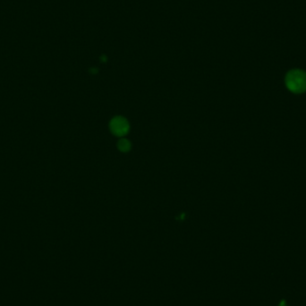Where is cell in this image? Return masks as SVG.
I'll use <instances>...</instances> for the list:
<instances>
[{"mask_svg": "<svg viewBox=\"0 0 306 306\" xmlns=\"http://www.w3.org/2000/svg\"><path fill=\"white\" fill-rule=\"evenodd\" d=\"M287 89L296 94L306 92V73L303 70H291L286 75Z\"/></svg>", "mask_w": 306, "mask_h": 306, "instance_id": "obj_1", "label": "cell"}, {"mask_svg": "<svg viewBox=\"0 0 306 306\" xmlns=\"http://www.w3.org/2000/svg\"><path fill=\"white\" fill-rule=\"evenodd\" d=\"M129 124L124 117H115L110 122V130L115 136L119 137L126 136L129 131Z\"/></svg>", "mask_w": 306, "mask_h": 306, "instance_id": "obj_2", "label": "cell"}, {"mask_svg": "<svg viewBox=\"0 0 306 306\" xmlns=\"http://www.w3.org/2000/svg\"><path fill=\"white\" fill-rule=\"evenodd\" d=\"M117 147L122 152H127L131 149V143L130 141H127V139H121L118 141Z\"/></svg>", "mask_w": 306, "mask_h": 306, "instance_id": "obj_3", "label": "cell"}]
</instances>
